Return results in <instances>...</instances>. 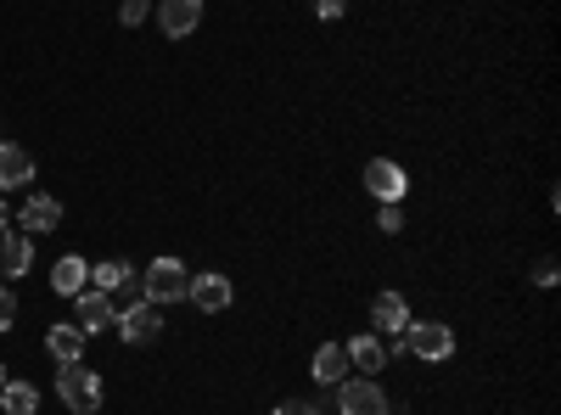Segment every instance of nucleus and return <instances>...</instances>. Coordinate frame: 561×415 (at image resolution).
<instances>
[{
	"mask_svg": "<svg viewBox=\"0 0 561 415\" xmlns=\"http://www.w3.org/2000/svg\"><path fill=\"white\" fill-rule=\"evenodd\" d=\"M57 393H62V404L73 415H96L102 410V377L90 371L84 359H62L57 365Z\"/></svg>",
	"mask_w": 561,
	"mask_h": 415,
	"instance_id": "f257e3e1",
	"label": "nucleus"
},
{
	"mask_svg": "<svg viewBox=\"0 0 561 415\" xmlns=\"http://www.w3.org/2000/svg\"><path fill=\"white\" fill-rule=\"evenodd\" d=\"M185 287H192V275H185V264L180 258H152L147 269H140V298L147 303H174V298H185Z\"/></svg>",
	"mask_w": 561,
	"mask_h": 415,
	"instance_id": "f03ea898",
	"label": "nucleus"
},
{
	"mask_svg": "<svg viewBox=\"0 0 561 415\" xmlns=\"http://www.w3.org/2000/svg\"><path fill=\"white\" fill-rule=\"evenodd\" d=\"M399 348H410L415 359H449L455 354V332L444 326V320H410L404 326V337H399Z\"/></svg>",
	"mask_w": 561,
	"mask_h": 415,
	"instance_id": "7ed1b4c3",
	"label": "nucleus"
},
{
	"mask_svg": "<svg viewBox=\"0 0 561 415\" xmlns=\"http://www.w3.org/2000/svg\"><path fill=\"white\" fill-rule=\"evenodd\" d=\"M332 404L343 410V415H388V393L377 388V377H343L337 388H332Z\"/></svg>",
	"mask_w": 561,
	"mask_h": 415,
	"instance_id": "20e7f679",
	"label": "nucleus"
},
{
	"mask_svg": "<svg viewBox=\"0 0 561 415\" xmlns=\"http://www.w3.org/2000/svg\"><path fill=\"white\" fill-rule=\"evenodd\" d=\"M113 326H118V337H124V343H158V332H163V314H158V303L135 298V303H124V314L113 320Z\"/></svg>",
	"mask_w": 561,
	"mask_h": 415,
	"instance_id": "39448f33",
	"label": "nucleus"
},
{
	"mask_svg": "<svg viewBox=\"0 0 561 415\" xmlns=\"http://www.w3.org/2000/svg\"><path fill=\"white\" fill-rule=\"evenodd\" d=\"M365 192L377 197V203H404L410 174H404L393 158H370V163H365Z\"/></svg>",
	"mask_w": 561,
	"mask_h": 415,
	"instance_id": "423d86ee",
	"label": "nucleus"
},
{
	"mask_svg": "<svg viewBox=\"0 0 561 415\" xmlns=\"http://www.w3.org/2000/svg\"><path fill=\"white\" fill-rule=\"evenodd\" d=\"M90 287L107 292V298H129V303H135V292H140V275H135L124 258H102V264H90Z\"/></svg>",
	"mask_w": 561,
	"mask_h": 415,
	"instance_id": "0eeeda50",
	"label": "nucleus"
},
{
	"mask_svg": "<svg viewBox=\"0 0 561 415\" xmlns=\"http://www.w3.org/2000/svg\"><path fill=\"white\" fill-rule=\"evenodd\" d=\"M34 269V237H23V230H0V281H18V275Z\"/></svg>",
	"mask_w": 561,
	"mask_h": 415,
	"instance_id": "6e6552de",
	"label": "nucleus"
},
{
	"mask_svg": "<svg viewBox=\"0 0 561 415\" xmlns=\"http://www.w3.org/2000/svg\"><path fill=\"white\" fill-rule=\"evenodd\" d=\"M57 224H62V203L51 192H34L18 208V230H23V237H45V230H57Z\"/></svg>",
	"mask_w": 561,
	"mask_h": 415,
	"instance_id": "1a4fd4ad",
	"label": "nucleus"
},
{
	"mask_svg": "<svg viewBox=\"0 0 561 415\" xmlns=\"http://www.w3.org/2000/svg\"><path fill=\"white\" fill-rule=\"evenodd\" d=\"M73 303H79V320H73V326H79L84 337H90V332H107L113 320H118V303H113L107 292H96V287H84Z\"/></svg>",
	"mask_w": 561,
	"mask_h": 415,
	"instance_id": "9d476101",
	"label": "nucleus"
},
{
	"mask_svg": "<svg viewBox=\"0 0 561 415\" xmlns=\"http://www.w3.org/2000/svg\"><path fill=\"white\" fill-rule=\"evenodd\" d=\"M370 326H377V337H404V326H410V298L377 292V303H370Z\"/></svg>",
	"mask_w": 561,
	"mask_h": 415,
	"instance_id": "9b49d317",
	"label": "nucleus"
},
{
	"mask_svg": "<svg viewBox=\"0 0 561 415\" xmlns=\"http://www.w3.org/2000/svg\"><path fill=\"white\" fill-rule=\"evenodd\" d=\"M185 298H192L197 309H208V314H219V309H230V298H237V287H230V275H192V287H185Z\"/></svg>",
	"mask_w": 561,
	"mask_h": 415,
	"instance_id": "f8f14e48",
	"label": "nucleus"
},
{
	"mask_svg": "<svg viewBox=\"0 0 561 415\" xmlns=\"http://www.w3.org/2000/svg\"><path fill=\"white\" fill-rule=\"evenodd\" d=\"M203 23V0H158V28L169 39H185Z\"/></svg>",
	"mask_w": 561,
	"mask_h": 415,
	"instance_id": "ddd939ff",
	"label": "nucleus"
},
{
	"mask_svg": "<svg viewBox=\"0 0 561 415\" xmlns=\"http://www.w3.org/2000/svg\"><path fill=\"white\" fill-rule=\"evenodd\" d=\"M388 359H393V354H388V337H377V332H365V337L348 343V365H354L359 377H377Z\"/></svg>",
	"mask_w": 561,
	"mask_h": 415,
	"instance_id": "4468645a",
	"label": "nucleus"
},
{
	"mask_svg": "<svg viewBox=\"0 0 561 415\" xmlns=\"http://www.w3.org/2000/svg\"><path fill=\"white\" fill-rule=\"evenodd\" d=\"M34 180V158L18 141H0V192H18Z\"/></svg>",
	"mask_w": 561,
	"mask_h": 415,
	"instance_id": "2eb2a0df",
	"label": "nucleus"
},
{
	"mask_svg": "<svg viewBox=\"0 0 561 415\" xmlns=\"http://www.w3.org/2000/svg\"><path fill=\"white\" fill-rule=\"evenodd\" d=\"M51 287H57L62 298H79V292L90 287V264H84L79 253H62V258L51 264Z\"/></svg>",
	"mask_w": 561,
	"mask_h": 415,
	"instance_id": "dca6fc26",
	"label": "nucleus"
},
{
	"mask_svg": "<svg viewBox=\"0 0 561 415\" xmlns=\"http://www.w3.org/2000/svg\"><path fill=\"white\" fill-rule=\"evenodd\" d=\"M309 371H314V382H320V388H337V382L348 377V343H325V348L314 354Z\"/></svg>",
	"mask_w": 561,
	"mask_h": 415,
	"instance_id": "f3484780",
	"label": "nucleus"
},
{
	"mask_svg": "<svg viewBox=\"0 0 561 415\" xmlns=\"http://www.w3.org/2000/svg\"><path fill=\"white\" fill-rule=\"evenodd\" d=\"M0 410H7V415H34V410H39L34 382H12V377H7V388H0Z\"/></svg>",
	"mask_w": 561,
	"mask_h": 415,
	"instance_id": "a211bd4d",
	"label": "nucleus"
},
{
	"mask_svg": "<svg viewBox=\"0 0 561 415\" xmlns=\"http://www.w3.org/2000/svg\"><path fill=\"white\" fill-rule=\"evenodd\" d=\"M45 343H51L57 359H79L84 354V332L79 326H51V332H45Z\"/></svg>",
	"mask_w": 561,
	"mask_h": 415,
	"instance_id": "6ab92c4d",
	"label": "nucleus"
},
{
	"mask_svg": "<svg viewBox=\"0 0 561 415\" xmlns=\"http://www.w3.org/2000/svg\"><path fill=\"white\" fill-rule=\"evenodd\" d=\"M325 404H332V393H320V399H287V404H275V415H325Z\"/></svg>",
	"mask_w": 561,
	"mask_h": 415,
	"instance_id": "aec40b11",
	"label": "nucleus"
},
{
	"mask_svg": "<svg viewBox=\"0 0 561 415\" xmlns=\"http://www.w3.org/2000/svg\"><path fill=\"white\" fill-rule=\"evenodd\" d=\"M147 12H152V0H124V7H118V23L135 28V23H147Z\"/></svg>",
	"mask_w": 561,
	"mask_h": 415,
	"instance_id": "412c9836",
	"label": "nucleus"
},
{
	"mask_svg": "<svg viewBox=\"0 0 561 415\" xmlns=\"http://www.w3.org/2000/svg\"><path fill=\"white\" fill-rule=\"evenodd\" d=\"M18 326V298H12V287L0 281V332H12Z\"/></svg>",
	"mask_w": 561,
	"mask_h": 415,
	"instance_id": "4be33fe9",
	"label": "nucleus"
},
{
	"mask_svg": "<svg viewBox=\"0 0 561 415\" xmlns=\"http://www.w3.org/2000/svg\"><path fill=\"white\" fill-rule=\"evenodd\" d=\"M377 224H382V230H388V237H393V230L404 224V208H399V203H382V214H377Z\"/></svg>",
	"mask_w": 561,
	"mask_h": 415,
	"instance_id": "5701e85b",
	"label": "nucleus"
},
{
	"mask_svg": "<svg viewBox=\"0 0 561 415\" xmlns=\"http://www.w3.org/2000/svg\"><path fill=\"white\" fill-rule=\"evenodd\" d=\"M534 281H539V287H556V258H539V264H534Z\"/></svg>",
	"mask_w": 561,
	"mask_h": 415,
	"instance_id": "b1692460",
	"label": "nucleus"
},
{
	"mask_svg": "<svg viewBox=\"0 0 561 415\" xmlns=\"http://www.w3.org/2000/svg\"><path fill=\"white\" fill-rule=\"evenodd\" d=\"M320 7V18H343V0H314Z\"/></svg>",
	"mask_w": 561,
	"mask_h": 415,
	"instance_id": "393cba45",
	"label": "nucleus"
},
{
	"mask_svg": "<svg viewBox=\"0 0 561 415\" xmlns=\"http://www.w3.org/2000/svg\"><path fill=\"white\" fill-rule=\"evenodd\" d=\"M12 224V203H0V230H7Z\"/></svg>",
	"mask_w": 561,
	"mask_h": 415,
	"instance_id": "a878e982",
	"label": "nucleus"
},
{
	"mask_svg": "<svg viewBox=\"0 0 561 415\" xmlns=\"http://www.w3.org/2000/svg\"><path fill=\"white\" fill-rule=\"evenodd\" d=\"M0 388H7V365H0Z\"/></svg>",
	"mask_w": 561,
	"mask_h": 415,
	"instance_id": "bb28decb",
	"label": "nucleus"
},
{
	"mask_svg": "<svg viewBox=\"0 0 561 415\" xmlns=\"http://www.w3.org/2000/svg\"><path fill=\"white\" fill-rule=\"evenodd\" d=\"M0 141H7V135H0Z\"/></svg>",
	"mask_w": 561,
	"mask_h": 415,
	"instance_id": "cd10ccee",
	"label": "nucleus"
}]
</instances>
